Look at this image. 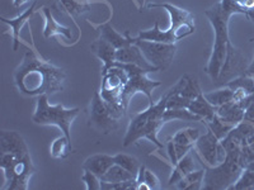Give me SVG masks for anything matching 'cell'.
Here are the masks:
<instances>
[{
    "label": "cell",
    "instance_id": "7",
    "mask_svg": "<svg viewBox=\"0 0 254 190\" xmlns=\"http://www.w3.org/2000/svg\"><path fill=\"white\" fill-rule=\"evenodd\" d=\"M122 69H125L128 74V81H127L126 87H125L124 93H122L121 96V103L125 108L127 109L128 107V103L131 101V99L133 98V95L136 93H144L147 96L149 101L154 103L153 101V90L155 88L160 87L162 83L160 81H154L147 78V74L149 71L147 70L141 69V67L136 66V65H131V63H121L117 62Z\"/></svg>",
    "mask_w": 254,
    "mask_h": 190
},
{
    "label": "cell",
    "instance_id": "34",
    "mask_svg": "<svg viewBox=\"0 0 254 190\" xmlns=\"http://www.w3.org/2000/svg\"><path fill=\"white\" fill-rule=\"evenodd\" d=\"M193 146H186V144H179L176 142H168V155L171 158V162L174 165L181 160L185 155H187Z\"/></svg>",
    "mask_w": 254,
    "mask_h": 190
},
{
    "label": "cell",
    "instance_id": "33",
    "mask_svg": "<svg viewBox=\"0 0 254 190\" xmlns=\"http://www.w3.org/2000/svg\"><path fill=\"white\" fill-rule=\"evenodd\" d=\"M179 94L185 96V98L190 99V100H193L199 94H202V92L199 89L198 81L186 74V83L182 87V89H181V92H179Z\"/></svg>",
    "mask_w": 254,
    "mask_h": 190
},
{
    "label": "cell",
    "instance_id": "42",
    "mask_svg": "<svg viewBox=\"0 0 254 190\" xmlns=\"http://www.w3.org/2000/svg\"><path fill=\"white\" fill-rule=\"evenodd\" d=\"M246 17L248 18L249 20H252V22L254 23V6H253V8H251V9H248V10H247Z\"/></svg>",
    "mask_w": 254,
    "mask_h": 190
},
{
    "label": "cell",
    "instance_id": "45",
    "mask_svg": "<svg viewBox=\"0 0 254 190\" xmlns=\"http://www.w3.org/2000/svg\"><path fill=\"white\" fill-rule=\"evenodd\" d=\"M251 41H254V37H253V38H251Z\"/></svg>",
    "mask_w": 254,
    "mask_h": 190
},
{
    "label": "cell",
    "instance_id": "13",
    "mask_svg": "<svg viewBox=\"0 0 254 190\" xmlns=\"http://www.w3.org/2000/svg\"><path fill=\"white\" fill-rule=\"evenodd\" d=\"M116 62L121 63H131V65H136V66L141 67V69L147 70L149 72L159 71L156 67L147 62L145 56L142 55L141 49L136 46L135 44H128L126 46L117 48L116 51Z\"/></svg>",
    "mask_w": 254,
    "mask_h": 190
},
{
    "label": "cell",
    "instance_id": "36",
    "mask_svg": "<svg viewBox=\"0 0 254 190\" xmlns=\"http://www.w3.org/2000/svg\"><path fill=\"white\" fill-rule=\"evenodd\" d=\"M221 8L225 10L228 14L234 15V14H244L247 15V10L238 3L237 0H221L220 1Z\"/></svg>",
    "mask_w": 254,
    "mask_h": 190
},
{
    "label": "cell",
    "instance_id": "29",
    "mask_svg": "<svg viewBox=\"0 0 254 190\" xmlns=\"http://www.w3.org/2000/svg\"><path fill=\"white\" fill-rule=\"evenodd\" d=\"M50 153L55 158H66L71 153V140L64 135L51 143Z\"/></svg>",
    "mask_w": 254,
    "mask_h": 190
},
{
    "label": "cell",
    "instance_id": "41",
    "mask_svg": "<svg viewBox=\"0 0 254 190\" xmlns=\"http://www.w3.org/2000/svg\"><path fill=\"white\" fill-rule=\"evenodd\" d=\"M244 75H248V76H253L254 78V55H253V60H252V62L249 63V67L248 70L246 71V74Z\"/></svg>",
    "mask_w": 254,
    "mask_h": 190
},
{
    "label": "cell",
    "instance_id": "26",
    "mask_svg": "<svg viewBox=\"0 0 254 190\" xmlns=\"http://www.w3.org/2000/svg\"><path fill=\"white\" fill-rule=\"evenodd\" d=\"M164 123L171 121H187V122H202V118L193 114L187 108H179V109H167L163 115Z\"/></svg>",
    "mask_w": 254,
    "mask_h": 190
},
{
    "label": "cell",
    "instance_id": "1",
    "mask_svg": "<svg viewBox=\"0 0 254 190\" xmlns=\"http://www.w3.org/2000/svg\"><path fill=\"white\" fill-rule=\"evenodd\" d=\"M66 74L61 67L41 60L33 51L24 53L14 71V83L22 94L40 96L63 92Z\"/></svg>",
    "mask_w": 254,
    "mask_h": 190
},
{
    "label": "cell",
    "instance_id": "19",
    "mask_svg": "<svg viewBox=\"0 0 254 190\" xmlns=\"http://www.w3.org/2000/svg\"><path fill=\"white\" fill-rule=\"evenodd\" d=\"M216 107H214L212 104H210L206 100L203 94H199L197 98H194L193 100H190V105H188V110L193 113V114L201 117L202 118V123L203 122L211 121V119L214 118L215 115H216Z\"/></svg>",
    "mask_w": 254,
    "mask_h": 190
},
{
    "label": "cell",
    "instance_id": "39",
    "mask_svg": "<svg viewBox=\"0 0 254 190\" xmlns=\"http://www.w3.org/2000/svg\"><path fill=\"white\" fill-rule=\"evenodd\" d=\"M190 99L185 98L179 93H176L169 98L167 103V109H179V108H187L190 105Z\"/></svg>",
    "mask_w": 254,
    "mask_h": 190
},
{
    "label": "cell",
    "instance_id": "14",
    "mask_svg": "<svg viewBox=\"0 0 254 190\" xmlns=\"http://www.w3.org/2000/svg\"><path fill=\"white\" fill-rule=\"evenodd\" d=\"M90 49L103 62V69H102V71H106L110 67H112L113 63L116 62V51H117V48L113 45H111L108 41L99 37L98 40H95L90 45Z\"/></svg>",
    "mask_w": 254,
    "mask_h": 190
},
{
    "label": "cell",
    "instance_id": "40",
    "mask_svg": "<svg viewBox=\"0 0 254 190\" xmlns=\"http://www.w3.org/2000/svg\"><path fill=\"white\" fill-rule=\"evenodd\" d=\"M237 1L243 6V8L246 9V10H248V9L253 8L254 6V0H237Z\"/></svg>",
    "mask_w": 254,
    "mask_h": 190
},
{
    "label": "cell",
    "instance_id": "3",
    "mask_svg": "<svg viewBox=\"0 0 254 190\" xmlns=\"http://www.w3.org/2000/svg\"><path fill=\"white\" fill-rule=\"evenodd\" d=\"M205 14L210 20L215 33L212 53L210 56L207 66L205 67V71L207 75H210L212 81H215L220 75V71H221V67L226 57V52H228V45L230 42L228 27L231 15L221 8L220 3L215 4L207 10H205Z\"/></svg>",
    "mask_w": 254,
    "mask_h": 190
},
{
    "label": "cell",
    "instance_id": "18",
    "mask_svg": "<svg viewBox=\"0 0 254 190\" xmlns=\"http://www.w3.org/2000/svg\"><path fill=\"white\" fill-rule=\"evenodd\" d=\"M244 113H246V110L243 109L235 100L222 104L216 109V114L219 115L220 118L233 124V126H237L238 123H240L244 119Z\"/></svg>",
    "mask_w": 254,
    "mask_h": 190
},
{
    "label": "cell",
    "instance_id": "5",
    "mask_svg": "<svg viewBox=\"0 0 254 190\" xmlns=\"http://www.w3.org/2000/svg\"><path fill=\"white\" fill-rule=\"evenodd\" d=\"M240 150L226 151V157L221 164L211 166L205 170L202 189L205 190H221L230 189V187L239 179L243 166L240 161Z\"/></svg>",
    "mask_w": 254,
    "mask_h": 190
},
{
    "label": "cell",
    "instance_id": "10",
    "mask_svg": "<svg viewBox=\"0 0 254 190\" xmlns=\"http://www.w3.org/2000/svg\"><path fill=\"white\" fill-rule=\"evenodd\" d=\"M249 63L251 62L246 57V55L240 49H238L231 42H229L225 61H224V65L221 67L219 78L215 80V85L224 87L225 84H228L233 79L244 75L247 70H248Z\"/></svg>",
    "mask_w": 254,
    "mask_h": 190
},
{
    "label": "cell",
    "instance_id": "17",
    "mask_svg": "<svg viewBox=\"0 0 254 190\" xmlns=\"http://www.w3.org/2000/svg\"><path fill=\"white\" fill-rule=\"evenodd\" d=\"M45 15V28H44V36L46 38H51L54 36H64L66 37L67 40H71L72 33L71 29L66 28V27L61 26L56 22V19L52 15L51 9L44 8L42 9Z\"/></svg>",
    "mask_w": 254,
    "mask_h": 190
},
{
    "label": "cell",
    "instance_id": "21",
    "mask_svg": "<svg viewBox=\"0 0 254 190\" xmlns=\"http://www.w3.org/2000/svg\"><path fill=\"white\" fill-rule=\"evenodd\" d=\"M194 170V161L193 156L190 155V152H188L187 155L183 156L176 165H174V170L172 173L171 178H169V187H173L177 185V183L181 182L183 178H185L187 174H190V171Z\"/></svg>",
    "mask_w": 254,
    "mask_h": 190
},
{
    "label": "cell",
    "instance_id": "32",
    "mask_svg": "<svg viewBox=\"0 0 254 190\" xmlns=\"http://www.w3.org/2000/svg\"><path fill=\"white\" fill-rule=\"evenodd\" d=\"M198 137L199 131L197 128H186V130H181L178 133H176L172 141L179 144H186V146H193Z\"/></svg>",
    "mask_w": 254,
    "mask_h": 190
},
{
    "label": "cell",
    "instance_id": "4",
    "mask_svg": "<svg viewBox=\"0 0 254 190\" xmlns=\"http://www.w3.org/2000/svg\"><path fill=\"white\" fill-rule=\"evenodd\" d=\"M0 167L5 176V190H27L29 179L36 171L29 151L0 152Z\"/></svg>",
    "mask_w": 254,
    "mask_h": 190
},
{
    "label": "cell",
    "instance_id": "8",
    "mask_svg": "<svg viewBox=\"0 0 254 190\" xmlns=\"http://www.w3.org/2000/svg\"><path fill=\"white\" fill-rule=\"evenodd\" d=\"M132 42L141 49L142 55L147 62L154 67L163 71L167 70L173 62L176 56L177 47L174 44H162V42H153V41H140L132 38Z\"/></svg>",
    "mask_w": 254,
    "mask_h": 190
},
{
    "label": "cell",
    "instance_id": "9",
    "mask_svg": "<svg viewBox=\"0 0 254 190\" xmlns=\"http://www.w3.org/2000/svg\"><path fill=\"white\" fill-rule=\"evenodd\" d=\"M89 126L108 135L119 128V119L115 118L99 92H94L89 107Z\"/></svg>",
    "mask_w": 254,
    "mask_h": 190
},
{
    "label": "cell",
    "instance_id": "25",
    "mask_svg": "<svg viewBox=\"0 0 254 190\" xmlns=\"http://www.w3.org/2000/svg\"><path fill=\"white\" fill-rule=\"evenodd\" d=\"M203 176H205V170L190 171V173L187 174V175L181 180V182L177 183V188H178V189H185V190L202 189Z\"/></svg>",
    "mask_w": 254,
    "mask_h": 190
},
{
    "label": "cell",
    "instance_id": "22",
    "mask_svg": "<svg viewBox=\"0 0 254 190\" xmlns=\"http://www.w3.org/2000/svg\"><path fill=\"white\" fill-rule=\"evenodd\" d=\"M136 40L153 41V42H162V44H176V40H174L171 32L168 31V29L167 31H160L158 20H155V24H154L151 29L140 31Z\"/></svg>",
    "mask_w": 254,
    "mask_h": 190
},
{
    "label": "cell",
    "instance_id": "20",
    "mask_svg": "<svg viewBox=\"0 0 254 190\" xmlns=\"http://www.w3.org/2000/svg\"><path fill=\"white\" fill-rule=\"evenodd\" d=\"M99 37L108 41V42H110L111 45H113L116 48H121V47L126 46V45L133 44L132 37L130 36L128 31H126L124 37L122 35L117 33L110 23H106L103 24V26L99 27Z\"/></svg>",
    "mask_w": 254,
    "mask_h": 190
},
{
    "label": "cell",
    "instance_id": "44",
    "mask_svg": "<svg viewBox=\"0 0 254 190\" xmlns=\"http://www.w3.org/2000/svg\"><path fill=\"white\" fill-rule=\"evenodd\" d=\"M251 146H252V148H253V150H254V143H253V144H251Z\"/></svg>",
    "mask_w": 254,
    "mask_h": 190
},
{
    "label": "cell",
    "instance_id": "38",
    "mask_svg": "<svg viewBox=\"0 0 254 190\" xmlns=\"http://www.w3.org/2000/svg\"><path fill=\"white\" fill-rule=\"evenodd\" d=\"M160 188V182H159V179L156 178V175H154L151 171L145 170L144 173V180H142L141 184L137 187V189H159Z\"/></svg>",
    "mask_w": 254,
    "mask_h": 190
},
{
    "label": "cell",
    "instance_id": "31",
    "mask_svg": "<svg viewBox=\"0 0 254 190\" xmlns=\"http://www.w3.org/2000/svg\"><path fill=\"white\" fill-rule=\"evenodd\" d=\"M115 164L122 166L124 169H126L127 171H130V173L135 176H137V174H139L140 171V167H141V165H140L137 158H135L133 156L126 155V153H119V155H116Z\"/></svg>",
    "mask_w": 254,
    "mask_h": 190
},
{
    "label": "cell",
    "instance_id": "12",
    "mask_svg": "<svg viewBox=\"0 0 254 190\" xmlns=\"http://www.w3.org/2000/svg\"><path fill=\"white\" fill-rule=\"evenodd\" d=\"M196 150L210 166L221 164L226 157V150L220 140L210 130H207L206 135L199 136L197 139Z\"/></svg>",
    "mask_w": 254,
    "mask_h": 190
},
{
    "label": "cell",
    "instance_id": "15",
    "mask_svg": "<svg viewBox=\"0 0 254 190\" xmlns=\"http://www.w3.org/2000/svg\"><path fill=\"white\" fill-rule=\"evenodd\" d=\"M112 165H115V156L107 155V153H97L85 160L83 169L92 171L98 178H102Z\"/></svg>",
    "mask_w": 254,
    "mask_h": 190
},
{
    "label": "cell",
    "instance_id": "30",
    "mask_svg": "<svg viewBox=\"0 0 254 190\" xmlns=\"http://www.w3.org/2000/svg\"><path fill=\"white\" fill-rule=\"evenodd\" d=\"M224 87L230 88L233 92H235V90H244L248 94H254V78L248 75L238 76V78L233 79L228 84H225Z\"/></svg>",
    "mask_w": 254,
    "mask_h": 190
},
{
    "label": "cell",
    "instance_id": "27",
    "mask_svg": "<svg viewBox=\"0 0 254 190\" xmlns=\"http://www.w3.org/2000/svg\"><path fill=\"white\" fill-rule=\"evenodd\" d=\"M203 123H205L206 128H207V130H210L211 132L214 133V135L216 136L220 141H221L222 139H225L226 136H228V133L230 132V131L235 127V126H233V124L225 122L224 119L220 118L217 114L215 115L214 118L211 119V121L203 122Z\"/></svg>",
    "mask_w": 254,
    "mask_h": 190
},
{
    "label": "cell",
    "instance_id": "2",
    "mask_svg": "<svg viewBox=\"0 0 254 190\" xmlns=\"http://www.w3.org/2000/svg\"><path fill=\"white\" fill-rule=\"evenodd\" d=\"M185 83L186 75H183L181 80L173 88H171L163 95L158 103H151L146 110L136 114L131 119V123L128 126V130H127L126 136H125L124 139L125 147L135 143L140 139H147L158 147H163V143L159 142L158 140V133L160 132L163 124H164L163 115H164V112L167 110V103L172 95L181 92Z\"/></svg>",
    "mask_w": 254,
    "mask_h": 190
},
{
    "label": "cell",
    "instance_id": "16",
    "mask_svg": "<svg viewBox=\"0 0 254 190\" xmlns=\"http://www.w3.org/2000/svg\"><path fill=\"white\" fill-rule=\"evenodd\" d=\"M35 6L36 3H33L31 5V8H28L24 13H22L20 15H18L17 18L14 19H6L4 17H0V20L3 22V23L8 24L13 31V51H17L18 46H19V35H20V31L23 28L24 24L28 22L29 18L32 17V14L35 13Z\"/></svg>",
    "mask_w": 254,
    "mask_h": 190
},
{
    "label": "cell",
    "instance_id": "24",
    "mask_svg": "<svg viewBox=\"0 0 254 190\" xmlns=\"http://www.w3.org/2000/svg\"><path fill=\"white\" fill-rule=\"evenodd\" d=\"M136 176L132 175L130 171H127L126 169H124L120 165L115 164L108 169V171L104 174L101 178L102 182H107V183H124L128 182V180H132Z\"/></svg>",
    "mask_w": 254,
    "mask_h": 190
},
{
    "label": "cell",
    "instance_id": "35",
    "mask_svg": "<svg viewBox=\"0 0 254 190\" xmlns=\"http://www.w3.org/2000/svg\"><path fill=\"white\" fill-rule=\"evenodd\" d=\"M60 3L71 15H80L89 10L88 0H60Z\"/></svg>",
    "mask_w": 254,
    "mask_h": 190
},
{
    "label": "cell",
    "instance_id": "11",
    "mask_svg": "<svg viewBox=\"0 0 254 190\" xmlns=\"http://www.w3.org/2000/svg\"><path fill=\"white\" fill-rule=\"evenodd\" d=\"M147 8H163L169 13V15H171V27H169V29L174 33L177 41H181L182 38H186L194 33L196 28H194L193 15L190 14L188 10H185V9L169 3H151L147 5Z\"/></svg>",
    "mask_w": 254,
    "mask_h": 190
},
{
    "label": "cell",
    "instance_id": "6",
    "mask_svg": "<svg viewBox=\"0 0 254 190\" xmlns=\"http://www.w3.org/2000/svg\"><path fill=\"white\" fill-rule=\"evenodd\" d=\"M80 113L79 108L66 109L63 104L51 105L49 103V95L44 94L38 96L36 110L32 115V121L41 126H56L61 130V132L71 140L70 135V127L74 119Z\"/></svg>",
    "mask_w": 254,
    "mask_h": 190
},
{
    "label": "cell",
    "instance_id": "37",
    "mask_svg": "<svg viewBox=\"0 0 254 190\" xmlns=\"http://www.w3.org/2000/svg\"><path fill=\"white\" fill-rule=\"evenodd\" d=\"M81 180L85 183V187L88 190H101V178L93 174L92 171L85 170L84 169V174L81 176Z\"/></svg>",
    "mask_w": 254,
    "mask_h": 190
},
{
    "label": "cell",
    "instance_id": "43",
    "mask_svg": "<svg viewBox=\"0 0 254 190\" xmlns=\"http://www.w3.org/2000/svg\"><path fill=\"white\" fill-rule=\"evenodd\" d=\"M29 0H14V1H13V4H14V6H22L23 5V4H26V3H28Z\"/></svg>",
    "mask_w": 254,
    "mask_h": 190
},
{
    "label": "cell",
    "instance_id": "23",
    "mask_svg": "<svg viewBox=\"0 0 254 190\" xmlns=\"http://www.w3.org/2000/svg\"><path fill=\"white\" fill-rule=\"evenodd\" d=\"M231 190H254V161L249 162L240 174L239 179L230 187Z\"/></svg>",
    "mask_w": 254,
    "mask_h": 190
},
{
    "label": "cell",
    "instance_id": "28",
    "mask_svg": "<svg viewBox=\"0 0 254 190\" xmlns=\"http://www.w3.org/2000/svg\"><path fill=\"white\" fill-rule=\"evenodd\" d=\"M203 95H205L206 100L216 108L220 107V105H222V104L234 100V92L228 87L221 88V89L216 90V92L206 93V94Z\"/></svg>",
    "mask_w": 254,
    "mask_h": 190
}]
</instances>
